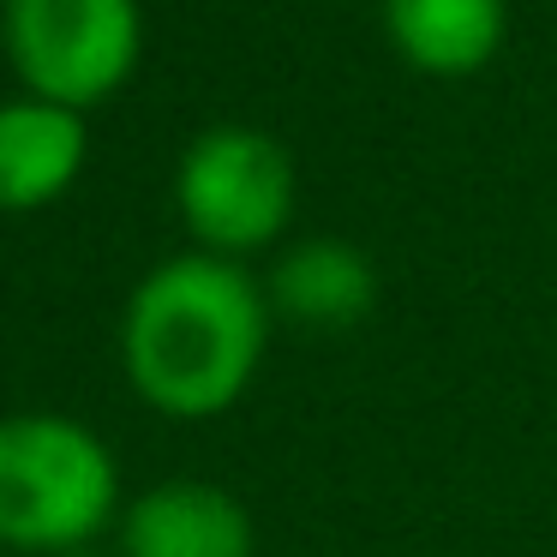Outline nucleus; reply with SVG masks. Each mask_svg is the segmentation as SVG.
I'll return each instance as SVG.
<instances>
[{
  "label": "nucleus",
  "instance_id": "1",
  "mask_svg": "<svg viewBox=\"0 0 557 557\" xmlns=\"http://www.w3.org/2000/svg\"><path fill=\"white\" fill-rule=\"evenodd\" d=\"M264 276L216 252H174L121 306V372L150 413L205 425L240 408L270 354Z\"/></svg>",
  "mask_w": 557,
  "mask_h": 557
},
{
  "label": "nucleus",
  "instance_id": "2",
  "mask_svg": "<svg viewBox=\"0 0 557 557\" xmlns=\"http://www.w3.org/2000/svg\"><path fill=\"white\" fill-rule=\"evenodd\" d=\"M126 509L109 437L54 408L0 413V552L66 557L114 533Z\"/></svg>",
  "mask_w": 557,
  "mask_h": 557
},
{
  "label": "nucleus",
  "instance_id": "3",
  "mask_svg": "<svg viewBox=\"0 0 557 557\" xmlns=\"http://www.w3.org/2000/svg\"><path fill=\"white\" fill-rule=\"evenodd\" d=\"M294 210H300V174L264 126L216 121L174 162V216L193 252H216L234 264L276 252L294 228Z\"/></svg>",
  "mask_w": 557,
  "mask_h": 557
},
{
  "label": "nucleus",
  "instance_id": "4",
  "mask_svg": "<svg viewBox=\"0 0 557 557\" xmlns=\"http://www.w3.org/2000/svg\"><path fill=\"white\" fill-rule=\"evenodd\" d=\"M0 54L25 97L102 109L145 61L138 0H0Z\"/></svg>",
  "mask_w": 557,
  "mask_h": 557
},
{
  "label": "nucleus",
  "instance_id": "5",
  "mask_svg": "<svg viewBox=\"0 0 557 557\" xmlns=\"http://www.w3.org/2000/svg\"><path fill=\"white\" fill-rule=\"evenodd\" d=\"M252 509L216 480H157L126 497L114 557H252Z\"/></svg>",
  "mask_w": 557,
  "mask_h": 557
},
{
  "label": "nucleus",
  "instance_id": "6",
  "mask_svg": "<svg viewBox=\"0 0 557 557\" xmlns=\"http://www.w3.org/2000/svg\"><path fill=\"white\" fill-rule=\"evenodd\" d=\"M90 162V126L78 109L42 97L0 102V216H37L61 205Z\"/></svg>",
  "mask_w": 557,
  "mask_h": 557
},
{
  "label": "nucleus",
  "instance_id": "7",
  "mask_svg": "<svg viewBox=\"0 0 557 557\" xmlns=\"http://www.w3.org/2000/svg\"><path fill=\"white\" fill-rule=\"evenodd\" d=\"M270 312L300 330H354L377 306V264L354 240L306 234L276 246L264 270Z\"/></svg>",
  "mask_w": 557,
  "mask_h": 557
},
{
  "label": "nucleus",
  "instance_id": "8",
  "mask_svg": "<svg viewBox=\"0 0 557 557\" xmlns=\"http://www.w3.org/2000/svg\"><path fill=\"white\" fill-rule=\"evenodd\" d=\"M384 37L425 78H473L504 54L509 0H384Z\"/></svg>",
  "mask_w": 557,
  "mask_h": 557
},
{
  "label": "nucleus",
  "instance_id": "9",
  "mask_svg": "<svg viewBox=\"0 0 557 557\" xmlns=\"http://www.w3.org/2000/svg\"><path fill=\"white\" fill-rule=\"evenodd\" d=\"M66 557H114V552H102V545H85V552H66Z\"/></svg>",
  "mask_w": 557,
  "mask_h": 557
},
{
  "label": "nucleus",
  "instance_id": "10",
  "mask_svg": "<svg viewBox=\"0 0 557 557\" xmlns=\"http://www.w3.org/2000/svg\"><path fill=\"white\" fill-rule=\"evenodd\" d=\"M0 557H7V552H0Z\"/></svg>",
  "mask_w": 557,
  "mask_h": 557
}]
</instances>
